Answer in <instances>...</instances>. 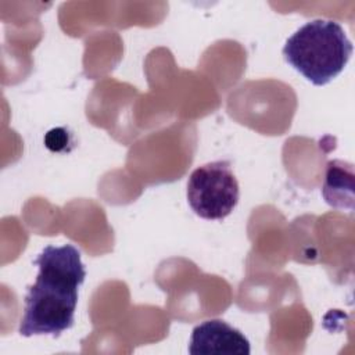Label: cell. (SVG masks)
I'll list each match as a JSON object with an SVG mask.
<instances>
[{
  "label": "cell",
  "instance_id": "obj_1",
  "mask_svg": "<svg viewBox=\"0 0 355 355\" xmlns=\"http://www.w3.org/2000/svg\"><path fill=\"white\" fill-rule=\"evenodd\" d=\"M35 265L39 273L28 287L18 331L24 337H58L75 322L78 288L86 277L80 251L72 244L47 245L35 259Z\"/></svg>",
  "mask_w": 355,
  "mask_h": 355
},
{
  "label": "cell",
  "instance_id": "obj_2",
  "mask_svg": "<svg viewBox=\"0 0 355 355\" xmlns=\"http://www.w3.org/2000/svg\"><path fill=\"white\" fill-rule=\"evenodd\" d=\"M352 43L333 19H312L297 29L283 47L284 60L316 86L334 79L347 65Z\"/></svg>",
  "mask_w": 355,
  "mask_h": 355
},
{
  "label": "cell",
  "instance_id": "obj_3",
  "mask_svg": "<svg viewBox=\"0 0 355 355\" xmlns=\"http://www.w3.org/2000/svg\"><path fill=\"white\" fill-rule=\"evenodd\" d=\"M240 197L239 182L229 161H214L196 168L187 180V201L202 219L220 220L232 214Z\"/></svg>",
  "mask_w": 355,
  "mask_h": 355
},
{
  "label": "cell",
  "instance_id": "obj_4",
  "mask_svg": "<svg viewBox=\"0 0 355 355\" xmlns=\"http://www.w3.org/2000/svg\"><path fill=\"white\" fill-rule=\"evenodd\" d=\"M248 338L220 319L205 320L193 329L189 354L191 355H250Z\"/></svg>",
  "mask_w": 355,
  "mask_h": 355
},
{
  "label": "cell",
  "instance_id": "obj_5",
  "mask_svg": "<svg viewBox=\"0 0 355 355\" xmlns=\"http://www.w3.org/2000/svg\"><path fill=\"white\" fill-rule=\"evenodd\" d=\"M352 178V166L348 169V172H345L343 161H330L327 164L322 194L329 205L336 208H347L345 200H348V202L352 205L354 197L345 193L347 190L348 193L354 194Z\"/></svg>",
  "mask_w": 355,
  "mask_h": 355
}]
</instances>
